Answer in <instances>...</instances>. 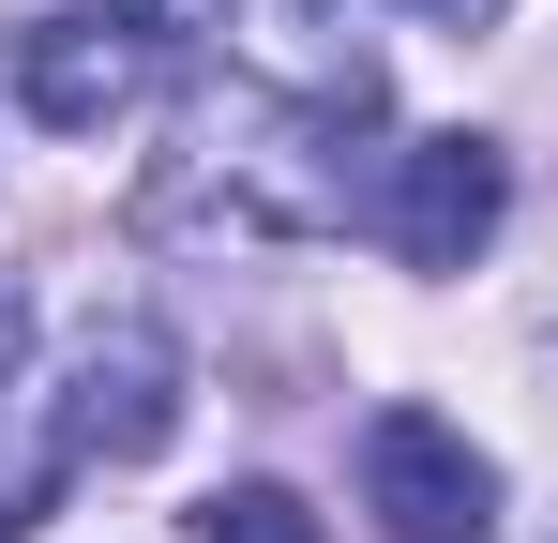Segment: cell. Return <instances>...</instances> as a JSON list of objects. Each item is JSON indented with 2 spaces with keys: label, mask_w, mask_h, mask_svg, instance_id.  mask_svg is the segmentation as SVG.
Returning a JSON list of instances; mask_svg holds the SVG:
<instances>
[{
  "label": "cell",
  "mask_w": 558,
  "mask_h": 543,
  "mask_svg": "<svg viewBox=\"0 0 558 543\" xmlns=\"http://www.w3.org/2000/svg\"><path fill=\"white\" fill-rule=\"evenodd\" d=\"M167 423H182V348H167L151 317H121V333H92L76 377H61L46 468H136V452H167Z\"/></svg>",
  "instance_id": "cell-1"
},
{
  "label": "cell",
  "mask_w": 558,
  "mask_h": 543,
  "mask_svg": "<svg viewBox=\"0 0 558 543\" xmlns=\"http://www.w3.org/2000/svg\"><path fill=\"white\" fill-rule=\"evenodd\" d=\"M363 514H377V543H483L498 529V468L438 408H377L363 423Z\"/></svg>",
  "instance_id": "cell-2"
},
{
  "label": "cell",
  "mask_w": 558,
  "mask_h": 543,
  "mask_svg": "<svg viewBox=\"0 0 558 543\" xmlns=\"http://www.w3.org/2000/svg\"><path fill=\"white\" fill-rule=\"evenodd\" d=\"M498 152L483 136H408L392 152V196H377V227H392V257H423V272H468L483 242H498Z\"/></svg>",
  "instance_id": "cell-3"
},
{
  "label": "cell",
  "mask_w": 558,
  "mask_h": 543,
  "mask_svg": "<svg viewBox=\"0 0 558 543\" xmlns=\"http://www.w3.org/2000/svg\"><path fill=\"white\" fill-rule=\"evenodd\" d=\"M136 31V15H121ZM106 15H31L15 31V90H31V121H61V136H106L121 106H136V46H121Z\"/></svg>",
  "instance_id": "cell-4"
},
{
  "label": "cell",
  "mask_w": 558,
  "mask_h": 543,
  "mask_svg": "<svg viewBox=\"0 0 558 543\" xmlns=\"http://www.w3.org/2000/svg\"><path fill=\"white\" fill-rule=\"evenodd\" d=\"M182 529H196V543H317V514H302L287 483H211Z\"/></svg>",
  "instance_id": "cell-5"
},
{
  "label": "cell",
  "mask_w": 558,
  "mask_h": 543,
  "mask_svg": "<svg viewBox=\"0 0 558 543\" xmlns=\"http://www.w3.org/2000/svg\"><path fill=\"white\" fill-rule=\"evenodd\" d=\"M136 31H167V46H196V31H227V0H121Z\"/></svg>",
  "instance_id": "cell-6"
},
{
  "label": "cell",
  "mask_w": 558,
  "mask_h": 543,
  "mask_svg": "<svg viewBox=\"0 0 558 543\" xmlns=\"http://www.w3.org/2000/svg\"><path fill=\"white\" fill-rule=\"evenodd\" d=\"M408 15H438V31H498L513 0H408Z\"/></svg>",
  "instance_id": "cell-7"
},
{
  "label": "cell",
  "mask_w": 558,
  "mask_h": 543,
  "mask_svg": "<svg viewBox=\"0 0 558 543\" xmlns=\"http://www.w3.org/2000/svg\"><path fill=\"white\" fill-rule=\"evenodd\" d=\"M15 348H31V302H15V287H0V377H15Z\"/></svg>",
  "instance_id": "cell-8"
},
{
  "label": "cell",
  "mask_w": 558,
  "mask_h": 543,
  "mask_svg": "<svg viewBox=\"0 0 558 543\" xmlns=\"http://www.w3.org/2000/svg\"><path fill=\"white\" fill-rule=\"evenodd\" d=\"M15 529H31V498H0V543H15Z\"/></svg>",
  "instance_id": "cell-9"
}]
</instances>
